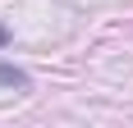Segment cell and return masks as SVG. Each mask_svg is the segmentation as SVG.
<instances>
[{"label":"cell","instance_id":"1","mask_svg":"<svg viewBox=\"0 0 133 128\" xmlns=\"http://www.w3.org/2000/svg\"><path fill=\"white\" fill-rule=\"evenodd\" d=\"M0 87H9V91H28V87H32V78H28L18 64L0 60Z\"/></svg>","mask_w":133,"mask_h":128},{"label":"cell","instance_id":"2","mask_svg":"<svg viewBox=\"0 0 133 128\" xmlns=\"http://www.w3.org/2000/svg\"><path fill=\"white\" fill-rule=\"evenodd\" d=\"M9 41H14V32H9V27H5V23H0V51H5Z\"/></svg>","mask_w":133,"mask_h":128}]
</instances>
